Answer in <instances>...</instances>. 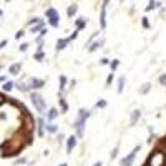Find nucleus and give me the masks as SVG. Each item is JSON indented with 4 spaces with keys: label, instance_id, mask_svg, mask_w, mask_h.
<instances>
[{
    "label": "nucleus",
    "instance_id": "f257e3e1",
    "mask_svg": "<svg viewBox=\"0 0 166 166\" xmlns=\"http://www.w3.org/2000/svg\"><path fill=\"white\" fill-rule=\"evenodd\" d=\"M91 116V111L87 110V108H80L78 110V116L75 120L73 128L76 130V138H83V133H85V124H87V120Z\"/></svg>",
    "mask_w": 166,
    "mask_h": 166
},
{
    "label": "nucleus",
    "instance_id": "f03ea898",
    "mask_svg": "<svg viewBox=\"0 0 166 166\" xmlns=\"http://www.w3.org/2000/svg\"><path fill=\"white\" fill-rule=\"evenodd\" d=\"M145 166H166V153L161 149H154L148 156Z\"/></svg>",
    "mask_w": 166,
    "mask_h": 166
},
{
    "label": "nucleus",
    "instance_id": "7ed1b4c3",
    "mask_svg": "<svg viewBox=\"0 0 166 166\" xmlns=\"http://www.w3.org/2000/svg\"><path fill=\"white\" fill-rule=\"evenodd\" d=\"M30 100H32V105L35 106L40 115H47V103H45V98L40 95V93H30Z\"/></svg>",
    "mask_w": 166,
    "mask_h": 166
},
{
    "label": "nucleus",
    "instance_id": "20e7f679",
    "mask_svg": "<svg viewBox=\"0 0 166 166\" xmlns=\"http://www.w3.org/2000/svg\"><path fill=\"white\" fill-rule=\"evenodd\" d=\"M140 151H141V145H136L135 148L131 149V151H130L128 154H126V156L121 158L120 165H121V166H131V165H133V161L136 159V156H138V153H140Z\"/></svg>",
    "mask_w": 166,
    "mask_h": 166
},
{
    "label": "nucleus",
    "instance_id": "39448f33",
    "mask_svg": "<svg viewBox=\"0 0 166 166\" xmlns=\"http://www.w3.org/2000/svg\"><path fill=\"white\" fill-rule=\"evenodd\" d=\"M45 17L48 18V23L52 25V27H55L57 28L58 25H60V15H58L57 12V8H47V12H45Z\"/></svg>",
    "mask_w": 166,
    "mask_h": 166
},
{
    "label": "nucleus",
    "instance_id": "423d86ee",
    "mask_svg": "<svg viewBox=\"0 0 166 166\" xmlns=\"http://www.w3.org/2000/svg\"><path fill=\"white\" fill-rule=\"evenodd\" d=\"M76 143H78V138L76 136H68L66 138V143H65V148H66V153L70 154V153H73V149H75V146H76Z\"/></svg>",
    "mask_w": 166,
    "mask_h": 166
},
{
    "label": "nucleus",
    "instance_id": "0eeeda50",
    "mask_svg": "<svg viewBox=\"0 0 166 166\" xmlns=\"http://www.w3.org/2000/svg\"><path fill=\"white\" fill-rule=\"evenodd\" d=\"M101 45H105V38H100V40H93L88 45V52L90 53H93V52H96L98 48H101Z\"/></svg>",
    "mask_w": 166,
    "mask_h": 166
},
{
    "label": "nucleus",
    "instance_id": "6e6552de",
    "mask_svg": "<svg viewBox=\"0 0 166 166\" xmlns=\"http://www.w3.org/2000/svg\"><path fill=\"white\" fill-rule=\"evenodd\" d=\"M58 113H60V111H58L57 108H50L48 111H47V115H45L47 121H48V123H52L53 120H57V118H58Z\"/></svg>",
    "mask_w": 166,
    "mask_h": 166
},
{
    "label": "nucleus",
    "instance_id": "1a4fd4ad",
    "mask_svg": "<svg viewBox=\"0 0 166 166\" xmlns=\"http://www.w3.org/2000/svg\"><path fill=\"white\" fill-rule=\"evenodd\" d=\"M28 85H30V88H33V90H38V88H42L45 85V82H43V80H38V78H30Z\"/></svg>",
    "mask_w": 166,
    "mask_h": 166
},
{
    "label": "nucleus",
    "instance_id": "9d476101",
    "mask_svg": "<svg viewBox=\"0 0 166 166\" xmlns=\"http://www.w3.org/2000/svg\"><path fill=\"white\" fill-rule=\"evenodd\" d=\"M140 118H141V111H140V110H133L131 116H130V124H131V126H135V124L140 121Z\"/></svg>",
    "mask_w": 166,
    "mask_h": 166
},
{
    "label": "nucleus",
    "instance_id": "9b49d317",
    "mask_svg": "<svg viewBox=\"0 0 166 166\" xmlns=\"http://www.w3.org/2000/svg\"><path fill=\"white\" fill-rule=\"evenodd\" d=\"M66 45H70V38L66 37V38H60V40L57 42V50L58 52H62V50L66 48Z\"/></svg>",
    "mask_w": 166,
    "mask_h": 166
},
{
    "label": "nucleus",
    "instance_id": "f8f14e48",
    "mask_svg": "<svg viewBox=\"0 0 166 166\" xmlns=\"http://www.w3.org/2000/svg\"><path fill=\"white\" fill-rule=\"evenodd\" d=\"M100 27L105 28L106 27V7H101V13H100Z\"/></svg>",
    "mask_w": 166,
    "mask_h": 166
},
{
    "label": "nucleus",
    "instance_id": "ddd939ff",
    "mask_svg": "<svg viewBox=\"0 0 166 166\" xmlns=\"http://www.w3.org/2000/svg\"><path fill=\"white\" fill-rule=\"evenodd\" d=\"M75 27H76V30H83L87 27V18H85V17H78V18L75 20Z\"/></svg>",
    "mask_w": 166,
    "mask_h": 166
},
{
    "label": "nucleus",
    "instance_id": "4468645a",
    "mask_svg": "<svg viewBox=\"0 0 166 166\" xmlns=\"http://www.w3.org/2000/svg\"><path fill=\"white\" fill-rule=\"evenodd\" d=\"M45 126H47V120L40 118V120H38V136H43V133H45Z\"/></svg>",
    "mask_w": 166,
    "mask_h": 166
},
{
    "label": "nucleus",
    "instance_id": "2eb2a0df",
    "mask_svg": "<svg viewBox=\"0 0 166 166\" xmlns=\"http://www.w3.org/2000/svg\"><path fill=\"white\" fill-rule=\"evenodd\" d=\"M124 83H126V78L124 76H120L118 78V88H116V91H118V95H121L124 90Z\"/></svg>",
    "mask_w": 166,
    "mask_h": 166
},
{
    "label": "nucleus",
    "instance_id": "dca6fc26",
    "mask_svg": "<svg viewBox=\"0 0 166 166\" xmlns=\"http://www.w3.org/2000/svg\"><path fill=\"white\" fill-rule=\"evenodd\" d=\"M20 70H22V63H13V65L8 68V71H10L12 75H18Z\"/></svg>",
    "mask_w": 166,
    "mask_h": 166
},
{
    "label": "nucleus",
    "instance_id": "f3484780",
    "mask_svg": "<svg viewBox=\"0 0 166 166\" xmlns=\"http://www.w3.org/2000/svg\"><path fill=\"white\" fill-rule=\"evenodd\" d=\"M45 131H48V133H58V126L52 121V123H47V126H45Z\"/></svg>",
    "mask_w": 166,
    "mask_h": 166
},
{
    "label": "nucleus",
    "instance_id": "a211bd4d",
    "mask_svg": "<svg viewBox=\"0 0 166 166\" xmlns=\"http://www.w3.org/2000/svg\"><path fill=\"white\" fill-rule=\"evenodd\" d=\"M156 7H161V4H156L154 0H149V2H148V5L145 7V10H146V12H151V10H154Z\"/></svg>",
    "mask_w": 166,
    "mask_h": 166
},
{
    "label": "nucleus",
    "instance_id": "6ab92c4d",
    "mask_svg": "<svg viewBox=\"0 0 166 166\" xmlns=\"http://www.w3.org/2000/svg\"><path fill=\"white\" fill-rule=\"evenodd\" d=\"M78 12V7L76 5H70V7L66 8V15H68V18H71V17H75V13Z\"/></svg>",
    "mask_w": 166,
    "mask_h": 166
},
{
    "label": "nucleus",
    "instance_id": "aec40b11",
    "mask_svg": "<svg viewBox=\"0 0 166 166\" xmlns=\"http://www.w3.org/2000/svg\"><path fill=\"white\" fill-rule=\"evenodd\" d=\"M13 87H15V85H13V82H5L2 88H4V91H12Z\"/></svg>",
    "mask_w": 166,
    "mask_h": 166
},
{
    "label": "nucleus",
    "instance_id": "412c9836",
    "mask_svg": "<svg viewBox=\"0 0 166 166\" xmlns=\"http://www.w3.org/2000/svg\"><path fill=\"white\" fill-rule=\"evenodd\" d=\"M149 90H151V83H145V85H143V88L140 90V93H141V95H146Z\"/></svg>",
    "mask_w": 166,
    "mask_h": 166
},
{
    "label": "nucleus",
    "instance_id": "4be33fe9",
    "mask_svg": "<svg viewBox=\"0 0 166 166\" xmlns=\"http://www.w3.org/2000/svg\"><path fill=\"white\" fill-rule=\"evenodd\" d=\"M113 78H115V75H113V73H110V75L106 76V83H105V85H106V88H110V87H111Z\"/></svg>",
    "mask_w": 166,
    "mask_h": 166
},
{
    "label": "nucleus",
    "instance_id": "5701e85b",
    "mask_svg": "<svg viewBox=\"0 0 166 166\" xmlns=\"http://www.w3.org/2000/svg\"><path fill=\"white\" fill-rule=\"evenodd\" d=\"M60 106H62V111H66V110H68V105H66L63 96H60Z\"/></svg>",
    "mask_w": 166,
    "mask_h": 166
},
{
    "label": "nucleus",
    "instance_id": "b1692460",
    "mask_svg": "<svg viewBox=\"0 0 166 166\" xmlns=\"http://www.w3.org/2000/svg\"><path fill=\"white\" fill-rule=\"evenodd\" d=\"M43 58H45L43 52H37V53H35V60H37V62H43Z\"/></svg>",
    "mask_w": 166,
    "mask_h": 166
},
{
    "label": "nucleus",
    "instance_id": "393cba45",
    "mask_svg": "<svg viewBox=\"0 0 166 166\" xmlns=\"http://www.w3.org/2000/svg\"><path fill=\"white\" fill-rule=\"evenodd\" d=\"M141 25H143V28H146V30H148L149 27H151V25H149V22H148V18H146V17H143V18H141Z\"/></svg>",
    "mask_w": 166,
    "mask_h": 166
},
{
    "label": "nucleus",
    "instance_id": "a878e982",
    "mask_svg": "<svg viewBox=\"0 0 166 166\" xmlns=\"http://www.w3.org/2000/svg\"><path fill=\"white\" fill-rule=\"evenodd\" d=\"M118 65H120V62H118V60H111V65H110V66H111V71H115L116 68H118Z\"/></svg>",
    "mask_w": 166,
    "mask_h": 166
},
{
    "label": "nucleus",
    "instance_id": "bb28decb",
    "mask_svg": "<svg viewBox=\"0 0 166 166\" xmlns=\"http://www.w3.org/2000/svg\"><path fill=\"white\" fill-rule=\"evenodd\" d=\"M106 106V101H105V100H100L98 103L95 105V108H105Z\"/></svg>",
    "mask_w": 166,
    "mask_h": 166
},
{
    "label": "nucleus",
    "instance_id": "cd10ccee",
    "mask_svg": "<svg viewBox=\"0 0 166 166\" xmlns=\"http://www.w3.org/2000/svg\"><path fill=\"white\" fill-rule=\"evenodd\" d=\"M116 156H118V146H115V148H113V151H111V159H116Z\"/></svg>",
    "mask_w": 166,
    "mask_h": 166
},
{
    "label": "nucleus",
    "instance_id": "c85d7f7f",
    "mask_svg": "<svg viewBox=\"0 0 166 166\" xmlns=\"http://www.w3.org/2000/svg\"><path fill=\"white\" fill-rule=\"evenodd\" d=\"M78 33H80V30H76V28H75V32H73V33H71L70 37H68V38H70V42H71V40H75V38L78 37Z\"/></svg>",
    "mask_w": 166,
    "mask_h": 166
},
{
    "label": "nucleus",
    "instance_id": "c756f323",
    "mask_svg": "<svg viewBox=\"0 0 166 166\" xmlns=\"http://www.w3.org/2000/svg\"><path fill=\"white\" fill-rule=\"evenodd\" d=\"M159 83H161L163 87H166V73H165V75H161V76H159Z\"/></svg>",
    "mask_w": 166,
    "mask_h": 166
},
{
    "label": "nucleus",
    "instance_id": "7c9ffc66",
    "mask_svg": "<svg viewBox=\"0 0 166 166\" xmlns=\"http://www.w3.org/2000/svg\"><path fill=\"white\" fill-rule=\"evenodd\" d=\"M110 62H111V60H108V58H101V60H100V63H101V65H108Z\"/></svg>",
    "mask_w": 166,
    "mask_h": 166
},
{
    "label": "nucleus",
    "instance_id": "2f4dec72",
    "mask_svg": "<svg viewBox=\"0 0 166 166\" xmlns=\"http://www.w3.org/2000/svg\"><path fill=\"white\" fill-rule=\"evenodd\" d=\"M27 48H28V43H22L20 45V52H25Z\"/></svg>",
    "mask_w": 166,
    "mask_h": 166
},
{
    "label": "nucleus",
    "instance_id": "473e14b6",
    "mask_svg": "<svg viewBox=\"0 0 166 166\" xmlns=\"http://www.w3.org/2000/svg\"><path fill=\"white\" fill-rule=\"evenodd\" d=\"M23 30H20V32H18V33H17V35H15V38H22V37H23Z\"/></svg>",
    "mask_w": 166,
    "mask_h": 166
},
{
    "label": "nucleus",
    "instance_id": "72a5a7b5",
    "mask_svg": "<svg viewBox=\"0 0 166 166\" xmlns=\"http://www.w3.org/2000/svg\"><path fill=\"white\" fill-rule=\"evenodd\" d=\"M5 45H7V40H4V42H0V50L4 48V47H5Z\"/></svg>",
    "mask_w": 166,
    "mask_h": 166
},
{
    "label": "nucleus",
    "instance_id": "f704fd0d",
    "mask_svg": "<svg viewBox=\"0 0 166 166\" xmlns=\"http://www.w3.org/2000/svg\"><path fill=\"white\" fill-rule=\"evenodd\" d=\"M63 140H65V138H63V135H58V143H63Z\"/></svg>",
    "mask_w": 166,
    "mask_h": 166
},
{
    "label": "nucleus",
    "instance_id": "c9c22d12",
    "mask_svg": "<svg viewBox=\"0 0 166 166\" xmlns=\"http://www.w3.org/2000/svg\"><path fill=\"white\" fill-rule=\"evenodd\" d=\"M93 166H103V163H101V161H96V163H95V165H93Z\"/></svg>",
    "mask_w": 166,
    "mask_h": 166
},
{
    "label": "nucleus",
    "instance_id": "e433bc0d",
    "mask_svg": "<svg viewBox=\"0 0 166 166\" xmlns=\"http://www.w3.org/2000/svg\"><path fill=\"white\" fill-rule=\"evenodd\" d=\"M4 101H5V98H4V95H0V105L4 103Z\"/></svg>",
    "mask_w": 166,
    "mask_h": 166
},
{
    "label": "nucleus",
    "instance_id": "4c0bfd02",
    "mask_svg": "<svg viewBox=\"0 0 166 166\" xmlns=\"http://www.w3.org/2000/svg\"><path fill=\"white\" fill-rule=\"evenodd\" d=\"M0 82H5V76H0Z\"/></svg>",
    "mask_w": 166,
    "mask_h": 166
},
{
    "label": "nucleus",
    "instance_id": "58836bf2",
    "mask_svg": "<svg viewBox=\"0 0 166 166\" xmlns=\"http://www.w3.org/2000/svg\"><path fill=\"white\" fill-rule=\"evenodd\" d=\"M60 166H68V165H66V163H62V165H60Z\"/></svg>",
    "mask_w": 166,
    "mask_h": 166
}]
</instances>
